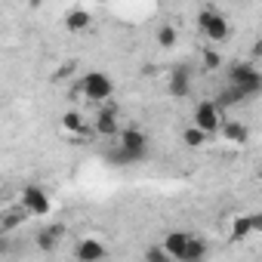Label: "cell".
Listing matches in <instances>:
<instances>
[{
    "label": "cell",
    "mask_w": 262,
    "mask_h": 262,
    "mask_svg": "<svg viewBox=\"0 0 262 262\" xmlns=\"http://www.w3.org/2000/svg\"><path fill=\"white\" fill-rule=\"evenodd\" d=\"M108 256V247H105V241H99V237H83V241H77V247H74V259L77 262H102Z\"/></svg>",
    "instance_id": "ba28073f"
},
{
    "label": "cell",
    "mask_w": 262,
    "mask_h": 262,
    "mask_svg": "<svg viewBox=\"0 0 262 262\" xmlns=\"http://www.w3.org/2000/svg\"><path fill=\"white\" fill-rule=\"evenodd\" d=\"M219 136H222V142H228L231 148H237V145H247L250 142V129L241 120H225L222 129H219Z\"/></svg>",
    "instance_id": "7c38bea8"
},
{
    "label": "cell",
    "mask_w": 262,
    "mask_h": 262,
    "mask_svg": "<svg viewBox=\"0 0 262 262\" xmlns=\"http://www.w3.org/2000/svg\"><path fill=\"white\" fill-rule=\"evenodd\" d=\"M198 28H201V34H204L207 40H213V43H222V40H228V34H231L228 19H225L219 10H213V7H207V10L198 13Z\"/></svg>",
    "instance_id": "8992f818"
},
{
    "label": "cell",
    "mask_w": 262,
    "mask_h": 262,
    "mask_svg": "<svg viewBox=\"0 0 262 262\" xmlns=\"http://www.w3.org/2000/svg\"><path fill=\"white\" fill-rule=\"evenodd\" d=\"M62 234H65V228H62V225H56V222H50V225L37 228V234H34V247H37L40 253H53V250L59 247Z\"/></svg>",
    "instance_id": "8fae6325"
},
{
    "label": "cell",
    "mask_w": 262,
    "mask_h": 262,
    "mask_svg": "<svg viewBox=\"0 0 262 262\" xmlns=\"http://www.w3.org/2000/svg\"><path fill=\"white\" fill-rule=\"evenodd\" d=\"M250 234H253L250 213H247V216H234V219H231V231H228V237H231L234 244H241V241H247Z\"/></svg>",
    "instance_id": "9a60e30c"
},
{
    "label": "cell",
    "mask_w": 262,
    "mask_h": 262,
    "mask_svg": "<svg viewBox=\"0 0 262 262\" xmlns=\"http://www.w3.org/2000/svg\"><path fill=\"white\" fill-rule=\"evenodd\" d=\"M167 90L173 99H185L191 93V68L188 65H176L170 71V80H167Z\"/></svg>",
    "instance_id": "9c48e42d"
},
{
    "label": "cell",
    "mask_w": 262,
    "mask_h": 262,
    "mask_svg": "<svg viewBox=\"0 0 262 262\" xmlns=\"http://www.w3.org/2000/svg\"><path fill=\"white\" fill-rule=\"evenodd\" d=\"M155 40H158L161 50H173V47L179 43V31H176V25H158Z\"/></svg>",
    "instance_id": "2e32d148"
},
{
    "label": "cell",
    "mask_w": 262,
    "mask_h": 262,
    "mask_svg": "<svg viewBox=\"0 0 262 262\" xmlns=\"http://www.w3.org/2000/svg\"><path fill=\"white\" fill-rule=\"evenodd\" d=\"M117 148L133 161V164H139V161H145V155H148V136L142 133L139 126H123L120 129V136H117Z\"/></svg>",
    "instance_id": "5b68a950"
},
{
    "label": "cell",
    "mask_w": 262,
    "mask_h": 262,
    "mask_svg": "<svg viewBox=\"0 0 262 262\" xmlns=\"http://www.w3.org/2000/svg\"><path fill=\"white\" fill-rule=\"evenodd\" d=\"M250 225H253V231L262 234V213H250Z\"/></svg>",
    "instance_id": "603a6c76"
},
{
    "label": "cell",
    "mask_w": 262,
    "mask_h": 262,
    "mask_svg": "<svg viewBox=\"0 0 262 262\" xmlns=\"http://www.w3.org/2000/svg\"><path fill=\"white\" fill-rule=\"evenodd\" d=\"M25 216H28V213H25L22 207H19V210H7V213H4V219H0V222H4V225H0V231H4V234H10V231H13V228H16V225L25 219Z\"/></svg>",
    "instance_id": "ffe728a7"
},
{
    "label": "cell",
    "mask_w": 262,
    "mask_h": 262,
    "mask_svg": "<svg viewBox=\"0 0 262 262\" xmlns=\"http://www.w3.org/2000/svg\"><path fill=\"white\" fill-rule=\"evenodd\" d=\"M77 93H80L83 99H90V102L102 105V102H108V99H111L114 83H111V77H108L105 71H86V74L80 77V83H77Z\"/></svg>",
    "instance_id": "7a4b0ae2"
},
{
    "label": "cell",
    "mask_w": 262,
    "mask_h": 262,
    "mask_svg": "<svg viewBox=\"0 0 262 262\" xmlns=\"http://www.w3.org/2000/svg\"><path fill=\"white\" fill-rule=\"evenodd\" d=\"M204 259H207V241L204 237H191L188 253H185V262H204Z\"/></svg>",
    "instance_id": "d6986e66"
},
{
    "label": "cell",
    "mask_w": 262,
    "mask_h": 262,
    "mask_svg": "<svg viewBox=\"0 0 262 262\" xmlns=\"http://www.w3.org/2000/svg\"><path fill=\"white\" fill-rule=\"evenodd\" d=\"M90 22H93V16H90L86 10H71V13L65 16V25H68L71 31H83V28H90Z\"/></svg>",
    "instance_id": "ac0fdd59"
},
{
    "label": "cell",
    "mask_w": 262,
    "mask_h": 262,
    "mask_svg": "<svg viewBox=\"0 0 262 262\" xmlns=\"http://www.w3.org/2000/svg\"><path fill=\"white\" fill-rule=\"evenodd\" d=\"M145 262H173V259L164 250V244H148L145 247Z\"/></svg>",
    "instance_id": "44dd1931"
},
{
    "label": "cell",
    "mask_w": 262,
    "mask_h": 262,
    "mask_svg": "<svg viewBox=\"0 0 262 262\" xmlns=\"http://www.w3.org/2000/svg\"><path fill=\"white\" fill-rule=\"evenodd\" d=\"M201 62H204V71H219L222 68V56L216 50H210V47L201 53Z\"/></svg>",
    "instance_id": "7402d4cb"
},
{
    "label": "cell",
    "mask_w": 262,
    "mask_h": 262,
    "mask_svg": "<svg viewBox=\"0 0 262 262\" xmlns=\"http://www.w3.org/2000/svg\"><path fill=\"white\" fill-rule=\"evenodd\" d=\"M225 80H228V86H237L247 99H253V96L262 93V71L253 62H234V65H228L225 68Z\"/></svg>",
    "instance_id": "6da1fadb"
},
{
    "label": "cell",
    "mask_w": 262,
    "mask_h": 262,
    "mask_svg": "<svg viewBox=\"0 0 262 262\" xmlns=\"http://www.w3.org/2000/svg\"><path fill=\"white\" fill-rule=\"evenodd\" d=\"M213 102H216V105L225 111V108H234V105H241V102H250V99H247V96H244L237 86H228V83H225V86L216 93V99H213Z\"/></svg>",
    "instance_id": "5bb4252c"
},
{
    "label": "cell",
    "mask_w": 262,
    "mask_h": 262,
    "mask_svg": "<svg viewBox=\"0 0 262 262\" xmlns=\"http://www.w3.org/2000/svg\"><path fill=\"white\" fill-rule=\"evenodd\" d=\"M207 139H210V136L204 133V129H198L194 123L182 129V142H185V148H204V145H207Z\"/></svg>",
    "instance_id": "e0dca14e"
},
{
    "label": "cell",
    "mask_w": 262,
    "mask_h": 262,
    "mask_svg": "<svg viewBox=\"0 0 262 262\" xmlns=\"http://www.w3.org/2000/svg\"><path fill=\"white\" fill-rule=\"evenodd\" d=\"M253 56H262V40H256V47H253Z\"/></svg>",
    "instance_id": "cb8c5ba5"
},
{
    "label": "cell",
    "mask_w": 262,
    "mask_h": 262,
    "mask_svg": "<svg viewBox=\"0 0 262 262\" xmlns=\"http://www.w3.org/2000/svg\"><path fill=\"white\" fill-rule=\"evenodd\" d=\"M19 207L31 216V219H47L53 213V198L47 188L40 185H25L22 194H19Z\"/></svg>",
    "instance_id": "277c9868"
},
{
    "label": "cell",
    "mask_w": 262,
    "mask_h": 262,
    "mask_svg": "<svg viewBox=\"0 0 262 262\" xmlns=\"http://www.w3.org/2000/svg\"><path fill=\"white\" fill-rule=\"evenodd\" d=\"M191 237H194V234H188V231H170L161 244H164V250L170 253V259H173V262H185V253H188Z\"/></svg>",
    "instance_id": "30bf717a"
},
{
    "label": "cell",
    "mask_w": 262,
    "mask_h": 262,
    "mask_svg": "<svg viewBox=\"0 0 262 262\" xmlns=\"http://www.w3.org/2000/svg\"><path fill=\"white\" fill-rule=\"evenodd\" d=\"M120 117L114 108H99L96 117H93V133L96 136H108V139H117L120 136Z\"/></svg>",
    "instance_id": "52a82bcc"
},
{
    "label": "cell",
    "mask_w": 262,
    "mask_h": 262,
    "mask_svg": "<svg viewBox=\"0 0 262 262\" xmlns=\"http://www.w3.org/2000/svg\"><path fill=\"white\" fill-rule=\"evenodd\" d=\"M191 123H194L198 129H204L207 136H216L219 129H222V123H225V111H222L213 99H201V102L194 105V111H191Z\"/></svg>",
    "instance_id": "3957f363"
},
{
    "label": "cell",
    "mask_w": 262,
    "mask_h": 262,
    "mask_svg": "<svg viewBox=\"0 0 262 262\" xmlns=\"http://www.w3.org/2000/svg\"><path fill=\"white\" fill-rule=\"evenodd\" d=\"M62 129L71 133V136H83V133L93 129V123H86L80 111H68V114H62Z\"/></svg>",
    "instance_id": "4fadbf2b"
}]
</instances>
